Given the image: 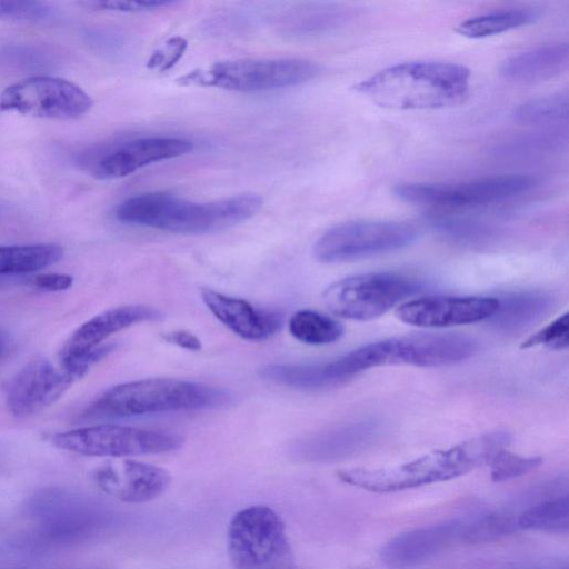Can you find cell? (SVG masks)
Returning a JSON list of instances; mask_svg holds the SVG:
<instances>
[{
    "mask_svg": "<svg viewBox=\"0 0 569 569\" xmlns=\"http://www.w3.org/2000/svg\"><path fill=\"white\" fill-rule=\"evenodd\" d=\"M355 90L372 103L393 110L455 107L469 96L470 71L443 61H409L362 80Z\"/></svg>",
    "mask_w": 569,
    "mask_h": 569,
    "instance_id": "6da1fadb",
    "label": "cell"
},
{
    "mask_svg": "<svg viewBox=\"0 0 569 569\" xmlns=\"http://www.w3.org/2000/svg\"><path fill=\"white\" fill-rule=\"evenodd\" d=\"M509 441L507 432L496 431L397 466L343 469L337 476L342 482L370 492H397L451 480L488 465L492 456L506 448Z\"/></svg>",
    "mask_w": 569,
    "mask_h": 569,
    "instance_id": "7a4b0ae2",
    "label": "cell"
},
{
    "mask_svg": "<svg viewBox=\"0 0 569 569\" xmlns=\"http://www.w3.org/2000/svg\"><path fill=\"white\" fill-rule=\"evenodd\" d=\"M261 207V197L252 193L196 202L164 191H151L123 200L116 208L114 216L128 224L173 233L203 234L247 221Z\"/></svg>",
    "mask_w": 569,
    "mask_h": 569,
    "instance_id": "3957f363",
    "label": "cell"
},
{
    "mask_svg": "<svg viewBox=\"0 0 569 569\" xmlns=\"http://www.w3.org/2000/svg\"><path fill=\"white\" fill-rule=\"evenodd\" d=\"M231 402L224 389L177 378H147L109 388L83 412L88 419L217 409Z\"/></svg>",
    "mask_w": 569,
    "mask_h": 569,
    "instance_id": "277c9868",
    "label": "cell"
},
{
    "mask_svg": "<svg viewBox=\"0 0 569 569\" xmlns=\"http://www.w3.org/2000/svg\"><path fill=\"white\" fill-rule=\"evenodd\" d=\"M477 342L456 333H412L368 343L326 362L328 376L338 385L357 373L380 366L440 367L468 359Z\"/></svg>",
    "mask_w": 569,
    "mask_h": 569,
    "instance_id": "5b68a950",
    "label": "cell"
},
{
    "mask_svg": "<svg viewBox=\"0 0 569 569\" xmlns=\"http://www.w3.org/2000/svg\"><path fill=\"white\" fill-rule=\"evenodd\" d=\"M227 550L234 569H296L284 523L268 506H250L233 515Z\"/></svg>",
    "mask_w": 569,
    "mask_h": 569,
    "instance_id": "8992f818",
    "label": "cell"
},
{
    "mask_svg": "<svg viewBox=\"0 0 569 569\" xmlns=\"http://www.w3.org/2000/svg\"><path fill=\"white\" fill-rule=\"evenodd\" d=\"M320 72V67L298 58H242L213 63L182 77V83L216 87L238 92H263L302 84Z\"/></svg>",
    "mask_w": 569,
    "mask_h": 569,
    "instance_id": "52a82bcc",
    "label": "cell"
},
{
    "mask_svg": "<svg viewBox=\"0 0 569 569\" xmlns=\"http://www.w3.org/2000/svg\"><path fill=\"white\" fill-rule=\"evenodd\" d=\"M537 183L533 176L512 173L461 182H405L392 192L407 203L459 209L500 203L529 192Z\"/></svg>",
    "mask_w": 569,
    "mask_h": 569,
    "instance_id": "ba28073f",
    "label": "cell"
},
{
    "mask_svg": "<svg viewBox=\"0 0 569 569\" xmlns=\"http://www.w3.org/2000/svg\"><path fill=\"white\" fill-rule=\"evenodd\" d=\"M422 283L395 272L350 276L331 283L322 295L326 307L336 316L366 321L389 311L418 292Z\"/></svg>",
    "mask_w": 569,
    "mask_h": 569,
    "instance_id": "9c48e42d",
    "label": "cell"
},
{
    "mask_svg": "<svg viewBox=\"0 0 569 569\" xmlns=\"http://www.w3.org/2000/svg\"><path fill=\"white\" fill-rule=\"evenodd\" d=\"M180 435L121 425H94L56 433L52 443L66 451L89 456L126 458L179 449Z\"/></svg>",
    "mask_w": 569,
    "mask_h": 569,
    "instance_id": "30bf717a",
    "label": "cell"
},
{
    "mask_svg": "<svg viewBox=\"0 0 569 569\" xmlns=\"http://www.w3.org/2000/svg\"><path fill=\"white\" fill-rule=\"evenodd\" d=\"M417 236V229L406 222L347 221L327 230L316 242L313 253L325 263L349 262L402 249Z\"/></svg>",
    "mask_w": 569,
    "mask_h": 569,
    "instance_id": "8fae6325",
    "label": "cell"
},
{
    "mask_svg": "<svg viewBox=\"0 0 569 569\" xmlns=\"http://www.w3.org/2000/svg\"><path fill=\"white\" fill-rule=\"evenodd\" d=\"M91 97L62 78L34 76L10 84L0 93V110L54 120L78 119L92 107Z\"/></svg>",
    "mask_w": 569,
    "mask_h": 569,
    "instance_id": "7c38bea8",
    "label": "cell"
},
{
    "mask_svg": "<svg viewBox=\"0 0 569 569\" xmlns=\"http://www.w3.org/2000/svg\"><path fill=\"white\" fill-rule=\"evenodd\" d=\"M191 141L177 137H143L117 141L86 152L83 167L97 179L128 177L150 164L191 152Z\"/></svg>",
    "mask_w": 569,
    "mask_h": 569,
    "instance_id": "4fadbf2b",
    "label": "cell"
},
{
    "mask_svg": "<svg viewBox=\"0 0 569 569\" xmlns=\"http://www.w3.org/2000/svg\"><path fill=\"white\" fill-rule=\"evenodd\" d=\"M37 542L63 545L87 537L97 526V515L79 498L61 491H48L30 506Z\"/></svg>",
    "mask_w": 569,
    "mask_h": 569,
    "instance_id": "5bb4252c",
    "label": "cell"
},
{
    "mask_svg": "<svg viewBox=\"0 0 569 569\" xmlns=\"http://www.w3.org/2000/svg\"><path fill=\"white\" fill-rule=\"evenodd\" d=\"M76 380L61 366L54 367L44 358H36L11 379L7 406L16 417L34 415L59 399Z\"/></svg>",
    "mask_w": 569,
    "mask_h": 569,
    "instance_id": "9a60e30c",
    "label": "cell"
},
{
    "mask_svg": "<svg viewBox=\"0 0 569 569\" xmlns=\"http://www.w3.org/2000/svg\"><path fill=\"white\" fill-rule=\"evenodd\" d=\"M497 307L498 299L491 297L431 296L401 305L396 316L408 325L442 328L489 319Z\"/></svg>",
    "mask_w": 569,
    "mask_h": 569,
    "instance_id": "2e32d148",
    "label": "cell"
},
{
    "mask_svg": "<svg viewBox=\"0 0 569 569\" xmlns=\"http://www.w3.org/2000/svg\"><path fill=\"white\" fill-rule=\"evenodd\" d=\"M93 481L101 491L122 502L144 503L163 495L171 477L158 466L123 459L99 467Z\"/></svg>",
    "mask_w": 569,
    "mask_h": 569,
    "instance_id": "e0dca14e",
    "label": "cell"
},
{
    "mask_svg": "<svg viewBox=\"0 0 569 569\" xmlns=\"http://www.w3.org/2000/svg\"><path fill=\"white\" fill-rule=\"evenodd\" d=\"M465 526V522L451 520L400 533L382 548L381 559L392 568L418 566L461 540Z\"/></svg>",
    "mask_w": 569,
    "mask_h": 569,
    "instance_id": "ac0fdd59",
    "label": "cell"
},
{
    "mask_svg": "<svg viewBox=\"0 0 569 569\" xmlns=\"http://www.w3.org/2000/svg\"><path fill=\"white\" fill-rule=\"evenodd\" d=\"M201 298L214 317L242 339L262 341L282 327L279 312L260 309L247 300L203 289Z\"/></svg>",
    "mask_w": 569,
    "mask_h": 569,
    "instance_id": "d6986e66",
    "label": "cell"
},
{
    "mask_svg": "<svg viewBox=\"0 0 569 569\" xmlns=\"http://www.w3.org/2000/svg\"><path fill=\"white\" fill-rule=\"evenodd\" d=\"M159 310L141 305L116 307L106 310L77 328L60 351V361L80 357L96 348L111 335L132 325L157 320Z\"/></svg>",
    "mask_w": 569,
    "mask_h": 569,
    "instance_id": "ffe728a7",
    "label": "cell"
},
{
    "mask_svg": "<svg viewBox=\"0 0 569 569\" xmlns=\"http://www.w3.org/2000/svg\"><path fill=\"white\" fill-rule=\"evenodd\" d=\"M568 67V43H553L508 58L500 67V74L509 82L533 84L559 77L567 71Z\"/></svg>",
    "mask_w": 569,
    "mask_h": 569,
    "instance_id": "44dd1931",
    "label": "cell"
},
{
    "mask_svg": "<svg viewBox=\"0 0 569 569\" xmlns=\"http://www.w3.org/2000/svg\"><path fill=\"white\" fill-rule=\"evenodd\" d=\"M552 306V297L543 291L508 293L498 299V307L489 322L496 330L517 332L541 319Z\"/></svg>",
    "mask_w": 569,
    "mask_h": 569,
    "instance_id": "7402d4cb",
    "label": "cell"
},
{
    "mask_svg": "<svg viewBox=\"0 0 569 569\" xmlns=\"http://www.w3.org/2000/svg\"><path fill=\"white\" fill-rule=\"evenodd\" d=\"M378 432V422L360 420L319 433L307 441L308 450L322 457H341L365 448Z\"/></svg>",
    "mask_w": 569,
    "mask_h": 569,
    "instance_id": "603a6c76",
    "label": "cell"
},
{
    "mask_svg": "<svg viewBox=\"0 0 569 569\" xmlns=\"http://www.w3.org/2000/svg\"><path fill=\"white\" fill-rule=\"evenodd\" d=\"M537 18L532 9H501L470 17L461 21L456 31L469 39H483L528 26Z\"/></svg>",
    "mask_w": 569,
    "mask_h": 569,
    "instance_id": "cb8c5ba5",
    "label": "cell"
},
{
    "mask_svg": "<svg viewBox=\"0 0 569 569\" xmlns=\"http://www.w3.org/2000/svg\"><path fill=\"white\" fill-rule=\"evenodd\" d=\"M62 256V248L56 243L0 246V277L44 269Z\"/></svg>",
    "mask_w": 569,
    "mask_h": 569,
    "instance_id": "d4e9b609",
    "label": "cell"
},
{
    "mask_svg": "<svg viewBox=\"0 0 569 569\" xmlns=\"http://www.w3.org/2000/svg\"><path fill=\"white\" fill-rule=\"evenodd\" d=\"M425 221L440 237L457 243L482 244L497 236L490 224L456 213L431 212Z\"/></svg>",
    "mask_w": 569,
    "mask_h": 569,
    "instance_id": "484cf974",
    "label": "cell"
},
{
    "mask_svg": "<svg viewBox=\"0 0 569 569\" xmlns=\"http://www.w3.org/2000/svg\"><path fill=\"white\" fill-rule=\"evenodd\" d=\"M518 529L550 533L569 530V498L567 495L541 501L523 510L517 518Z\"/></svg>",
    "mask_w": 569,
    "mask_h": 569,
    "instance_id": "4316f807",
    "label": "cell"
},
{
    "mask_svg": "<svg viewBox=\"0 0 569 569\" xmlns=\"http://www.w3.org/2000/svg\"><path fill=\"white\" fill-rule=\"evenodd\" d=\"M289 331L303 343L321 346L337 341L343 333V327L329 316L302 309L291 316Z\"/></svg>",
    "mask_w": 569,
    "mask_h": 569,
    "instance_id": "83f0119b",
    "label": "cell"
},
{
    "mask_svg": "<svg viewBox=\"0 0 569 569\" xmlns=\"http://www.w3.org/2000/svg\"><path fill=\"white\" fill-rule=\"evenodd\" d=\"M569 96L561 91L527 100L512 111L515 121L522 124H559L568 119Z\"/></svg>",
    "mask_w": 569,
    "mask_h": 569,
    "instance_id": "f1b7e54d",
    "label": "cell"
},
{
    "mask_svg": "<svg viewBox=\"0 0 569 569\" xmlns=\"http://www.w3.org/2000/svg\"><path fill=\"white\" fill-rule=\"evenodd\" d=\"M542 463L538 456H520L508 451L506 448L497 451L489 461L490 478L495 482H501L521 477Z\"/></svg>",
    "mask_w": 569,
    "mask_h": 569,
    "instance_id": "f546056e",
    "label": "cell"
},
{
    "mask_svg": "<svg viewBox=\"0 0 569 569\" xmlns=\"http://www.w3.org/2000/svg\"><path fill=\"white\" fill-rule=\"evenodd\" d=\"M546 347L552 350H565L569 346V313L566 312L547 325L520 346L521 349Z\"/></svg>",
    "mask_w": 569,
    "mask_h": 569,
    "instance_id": "4dcf8cb0",
    "label": "cell"
},
{
    "mask_svg": "<svg viewBox=\"0 0 569 569\" xmlns=\"http://www.w3.org/2000/svg\"><path fill=\"white\" fill-rule=\"evenodd\" d=\"M172 0H93L83 2L84 6L94 10L113 12H148L174 4Z\"/></svg>",
    "mask_w": 569,
    "mask_h": 569,
    "instance_id": "1f68e13d",
    "label": "cell"
},
{
    "mask_svg": "<svg viewBox=\"0 0 569 569\" xmlns=\"http://www.w3.org/2000/svg\"><path fill=\"white\" fill-rule=\"evenodd\" d=\"M49 9L41 2L26 0H0V18L36 20L44 18Z\"/></svg>",
    "mask_w": 569,
    "mask_h": 569,
    "instance_id": "d6a6232c",
    "label": "cell"
},
{
    "mask_svg": "<svg viewBox=\"0 0 569 569\" xmlns=\"http://www.w3.org/2000/svg\"><path fill=\"white\" fill-rule=\"evenodd\" d=\"M33 284L46 291H61L71 287L72 278L60 273L38 274L33 279Z\"/></svg>",
    "mask_w": 569,
    "mask_h": 569,
    "instance_id": "836d02e7",
    "label": "cell"
},
{
    "mask_svg": "<svg viewBox=\"0 0 569 569\" xmlns=\"http://www.w3.org/2000/svg\"><path fill=\"white\" fill-rule=\"evenodd\" d=\"M163 338L168 342L190 351H199L201 349V341L198 339V337L184 330L168 332L163 336Z\"/></svg>",
    "mask_w": 569,
    "mask_h": 569,
    "instance_id": "e575fe53",
    "label": "cell"
},
{
    "mask_svg": "<svg viewBox=\"0 0 569 569\" xmlns=\"http://www.w3.org/2000/svg\"><path fill=\"white\" fill-rule=\"evenodd\" d=\"M6 348H7V340L2 335H0V359L3 356Z\"/></svg>",
    "mask_w": 569,
    "mask_h": 569,
    "instance_id": "d590c367",
    "label": "cell"
},
{
    "mask_svg": "<svg viewBox=\"0 0 569 569\" xmlns=\"http://www.w3.org/2000/svg\"><path fill=\"white\" fill-rule=\"evenodd\" d=\"M558 569H569V568H568V565L565 563L563 566H560Z\"/></svg>",
    "mask_w": 569,
    "mask_h": 569,
    "instance_id": "8d00e7d4",
    "label": "cell"
}]
</instances>
